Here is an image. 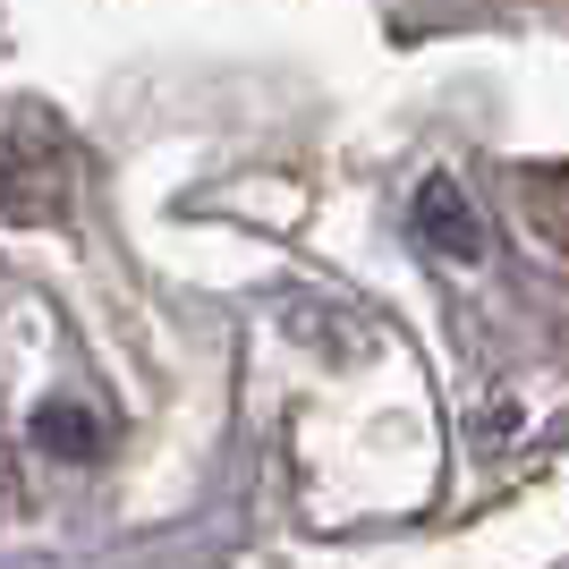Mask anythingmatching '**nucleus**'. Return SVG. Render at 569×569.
Listing matches in <instances>:
<instances>
[{
  "label": "nucleus",
  "instance_id": "f257e3e1",
  "mask_svg": "<svg viewBox=\"0 0 569 569\" xmlns=\"http://www.w3.org/2000/svg\"><path fill=\"white\" fill-rule=\"evenodd\" d=\"M77 196V144L43 102L0 111V213L9 221H60Z\"/></svg>",
  "mask_w": 569,
  "mask_h": 569
},
{
  "label": "nucleus",
  "instance_id": "f03ea898",
  "mask_svg": "<svg viewBox=\"0 0 569 569\" xmlns=\"http://www.w3.org/2000/svg\"><path fill=\"white\" fill-rule=\"evenodd\" d=\"M408 221H417V247H433L442 263H485V221H476L459 179H417Z\"/></svg>",
  "mask_w": 569,
  "mask_h": 569
},
{
  "label": "nucleus",
  "instance_id": "7ed1b4c3",
  "mask_svg": "<svg viewBox=\"0 0 569 569\" xmlns=\"http://www.w3.org/2000/svg\"><path fill=\"white\" fill-rule=\"evenodd\" d=\"M34 442L51 459H102V417L86 400H43L34 408Z\"/></svg>",
  "mask_w": 569,
  "mask_h": 569
}]
</instances>
